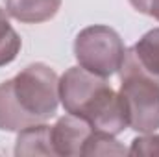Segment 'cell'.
I'll return each instance as SVG.
<instances>
[{
    "label": "cell",
    "mask_w": 159,
    "mask_h": 157,
    "mask_svg": "<svg viewBox=\"0 0 159 157\" xmlns=\"http://www.w3.org/2000/svg\"><path fill=\"white\" fill-rule=\"evenodd\" d=\"M20 46H22L20 37L11 28L4 9H0V67L9 65L17 57Z\"/></svg>",
    "instance_id": "cell-9"
},
{
    "label": "cell",
    "mask_w": 159,
    "mask_h": 157,
    "mask_svg": "<svg viewBox=\"0 0 159 157\" xmlns=\"http://www.w3.org/2000/svg\"><path fill=\"white\" fill-rule=\"evenodd\" d=\"M59 100L67 113L83 118L96 131L119 135L128 128L124 104L106 78L83 67L69 69L59 79Z\"/></svg>",
    "instance_id": "cell-2"
},
{
    "label": "cell",
    "mask_w": 159,
    "mask_h": 157,
    "mask_svg": "<svg viewBox=\"0 0 159 157\" xmlns=\"http://www.w3.org/2000/svg\"><path fill=\"white\" fill-rule=\"evenodd\" d=\"M94 129L83 118L67 115L50 128L52 148L56 155H83V146Z\"/></svg>",
    "instance_id": "cell-6"
},
{
    "label": "cell",
    "mask_w": 159,
    "mask_h": 157,
    "mask_svg": "<svg viewBox=\"0 0 159 157\" xmlns=\"http://www.w3.org/2000/svg\"><path fill=\"white\" fill-rule=\"evenodd\" d=\"M74 56L80 67L107 78L120 70L126 56L120 35L109 26H89L81 30L74 43Z\"/></svg>",
    "instance_id": "cell-3"
},
{
    "label": "cell",
    "mask_w": 159,
    "mask_h": 157,
    "mask_svg": "<svg viewBox=\"0 0 159 157\" xmlns=\"http://www.w3.org/2000/svg\"><path fill=\"white\" fill-rule=\"evenodd\" d=\"M131 155H159V135H148V137H139L133 141Z\"/></svg>",
    "instance_id": "cell-10"
},
{
    "label": "cell",
    "mask_w": 159,
    "mask_h": 157,
    "mask_svg": "<svg viewBox=\"0 0 159 157\" xmlns=\"http://www.w3.org/2000/svg\"><path fill=\"white\" fill-rule=\"evenodd\" d=\"M120 72H135L159 83V28L150 30L126 50Z\"/></svg>",
    "instance_id": "cell-5"
},
{
    "label": "cell",
    "mask_w": 159,
    "mask_h": 157,
    "mask_svg": "<svg viewBox=\"0 0 159 157\" xmlns=\"http://www.w3.org/2000/svg\"><path fill=\"white\" fill-rule=\"evenodd\" d=\"M120 98L128 126L139 133H152L159 128V83L135 72H120Z\"/></svg>",
    "instance_id": "cell-4"
},
{
    "label": "cell",
    "mask_w": 159,
    "mask_h": 157,
    "mask_svg": "<svg viewBox=\"0 0 159 157\" xmlns=\"http://www.w3.org/2000/svg\"><path fill=\"white\" fill-rule=\"evenodd\" d=\"M61 6V0H6L7 13L26 24L50 20Z\"/></svg>",
    "instance_id": "cell-7"
},
{
    "label": "cell",
    "mask_w": 159,
    "mask_h": 157,
    "mask_svg": "<svg viewBox=\"0 0 159 157\" xmlns=\"http://www.w3.org/2000/svg\"><path fill=\"white\" fill-rule=\"evenodd\" d=\"M17 155H56L52 148L50 126L46 124H34L19 133L17 139Z\"/></svg>",
    "instance_id": "cell-8"
},
{
    "label": "cell",
    "mask_w": 159,
    "mask_h": 157,
    "mask_svg": "<svg viewBox=\"0 0 159 157\" xmlns=\"http://www.w3.org/2000/svg\"><path fill=\"white\" fill-rule=\"evenodd\" d=\"M59 100L56 72L35 63L9 81L0 83V129L22 131L54 117Z\"/></svg>",
    "instance_id": "cell-1"
},
{
    "label": "cell",
    "mask_w": 159,
    "mask_h": 157,
    "mask_svg": "<svg viewBox=\"0 0 159 157\" xmlns=\"http://www.w3.org/2000/svg\"><path fill=\"white\" fill-rule=\"evenodd\" d=\"M129 4L139 13H144V15L159 20V0H129Z\"/></svg>",
    "instance_id": "cell-11"
}]
</instances>
